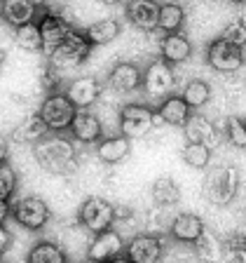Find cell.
Segmentation results:
<instances>
[{
	"mask_svg": "<svg viewBox=\"0 0 246 263\" xmlns=\"http://www.w3.org/2000/svg\"><path fill=\"white\" fill-rule=\"evenodd\" d=\"M33 155L40 170L47 174H73L77 167V151L71 139L59 134H45L40 141L33 143Z\"/></svg>",
	"mask_w": 246,
	"mask_h": 263,
	"instance_id": "1",
	"label": "cell"
},
{
	"mask_svg": "<svg viewBox=\"0 0 246 263\" xmlns=\"http://www.w3.org/2000/svg\"><path fill=\"white\" fill-rule=\"evenodd\" d=\"M237 191H239V172L230 164H216L207 172L204 179V195L211 204L216 207H225L235 200Z\"/></svg>",
	"mask_w": 246,
	"mask_h": 263,
	"instance_id": "2",
	"label": "cell"
},
{
	"mask_svg": "<svg viewBox=\"0 0 246 263\" xmlns=\"http://www.w3.org/2000/svg\"><path fill=\"white\" fill-rule=\"evenodd\" d=\"M92 47L94 45L89 43L87 35L82 31H75V28H73V31L49 52V59H52L54 66H59V68H75V66L87 61Z\"/></svg>",
	"mask_w": 246,
	"mask_h": 263,
	"instance_id": "3",
	"label": "cell"
},
{
	"mask_svg": "<svg viewBox=\"0 0 246 263\" xmlns=\"http://www.w3.org/2000/svg\"><path fill=\"white\" fill-rule=\"evenodd\" d=\"M75 106L64 92H54L49 94L40 104L38 115L43 118V122L47 125L49 132H66L73 122V115H75Z\"/></svg>",
	"mask_w": 246,
	"mask_h": 263,
	"instance_id": "4",
	"label": "cell"
},
{
	"mask_svg": "<svg viewBox=\"0 0 246 263\" xmlns=\"http://www.w3.org/2000/svg\"><path fill=\"white\" fill-rule=\"evenodd\" d=\"M174 85H176V73L169 61L164 59L150 61V66L141 73V87L150 99H164L167 94H171Z\"/></svg>",
	"mask_w": 246,
	"mask_h": 263,
	"instance_id": "5",
	"label": "cell"
},
{
	"mask_svg": "<svg viewBox=\"0 0 246 263\" xmlns=\"http://www.w3.org/2000/svg\"><path fill=\"white\" fill-rule=\"evenodd\" d=\"M207 61L218 73H237L244 66V47L225 38H216L207 49Z\"/></svg>",
	"mask_w": 246,
	"mask_h": 263,
	"instance_id": "6",
	"label": "cell"
},
{
	"mask_svg": "<svg viewBox=\"0 0 246 263\" xmlns=\"http://www.w3.org/2000/svg\"><path fill=\"white\" fill-rule=\"evenodd\" d=\"M122 252H125V237L120 230H115L113 226L101 233H94V240L87 247V261L94 263H106V261H120Z\"/></svg>",
	"mask_w": 246,
	"mask_h": 263,
	"instance_id": "7",
	"label": "cell"
},
{
	"mask_svg": "<svg viewBox=\"0 0 246 263\" xmlns=\"http://www.w3.org/2000/svg\"><path fill=\"white\" fill-rule=\"evenodd\" d=\"M12 216L22 228L26 230H43L52 219L47 202L40 197H22L19 202L12 204Z\"/></svg>",
	"mask_w": 246,
	"mask_h": 263,
	"instance_id": "8",
	"label": "cell"
},
{
	"mask_svg": "<svg viewBox=\"0 0 246 263\" xmlns=\"http://www.w3.org/2000/svg\"><path fill=\"white\" fill-rule=\"evenodd\" d=\"M115 223V207L104 197H87L80 207V226L89 233H101Z\"/></svg>",
	"mask_w": 246,
	"mask_h": 263,
	"instance_id": "9",
	"label": "cell"
},
{
	"mask_svg": "<svg viewBox=\"0 0 246 263\" xmlns=\"http://www.w3.org/2000/svg\"><path fill=\"white\" fill-rule=\"evenodd\" d=\"M153 113L143 104H127L120 110V134L127 139H141L153 129Z\"/></svg>",
	"mask_w": 246,
	"mask_h": 263,
	"instance_id": "10",
	"label": "cell"
},
{
	"mask_svg": "<svg viewBox=\"0 0 246 263\" xmlns=\"http://www.w3.org/2000/svg\"><path fill=\"white\" fill-rule=\"evenodd\" d=\"M164 254V245L157 235H134L125 245L122 258L129 263H157Z\"/></svg>",
	"mask_w": 246,
	"mask_h": 263,
	"instance_id": "11",
	"label": "cell"
},
{
	"mask_svg": "<svg viewBox=\"0 0 246 263\" xmlns=\"http://www.w3.org/2000/svg\"><path fill=\"white\" fill-rule=\"evenodd\" d=\"M40 38H43V52H52L61 40L73 31V24L66 19L64 14H54V12H45L38 19Z\"/></svg>",
	"mask_w": 246,
	"mask_h": 263,
	"instance_id": "12",
	"label": "cell"
},
{
	"mask_svg": "<svg viewBox=\"0 0 246 263\" xmlns=\"http://www.w3.org/2000/svg\"><path fill=\"white\" fill-rule=\"evenodd\" d=\"M64 94L71 99L75 108H92L101 97V82L92 76H80L66 85Z\"/></svg>",
	"mask_w": 246,
	"mask_h": 263,
	"instance_id": "13",
	"label": "cell"
},
{
	"mask_svg": "<svg viewBox=\"0 0 246 263\" xmlns=\"http://www.w3.org/2000/svg\"><path fill=\"white\" fill-rule=\"evenodd\" d=\"M68 129H71L73 139L80 141V143H96L98 139L104 137L101 118H98L96 113H92L89 108H77Z\"/></svg>",
	"mask_w": 246,
	"mask_h": 263,
	"instance_id": "14",
	"label": "cell"
},
{
	"mask_svg": "<svg viewBox=\"0 0 246 263\" xmlns=\"http://www.w3.org/2000/svg\"><path fill=\"white\" fill-rule=\"evenodd\" d=\"M169 235L180 245H197L204 237V221L197 214H176L169 223Z\"/></svg>",
	"mask_w": 246,
	"mask_h": 263,
	"instance_id": "15",
	"label": "cell"
},
{
	"mask_svg": "<svg viewBox=\"0 0 246 263\" xmlns=\"http://www.w3.org/2000/svg\"><path fill=\"white\" fill-rule=\"evenodd\" d=\"M108 87L117 94H131L141 87V68L134 61H117L108 73Z\"/></svg>",
	"mask_w": 246,
	"mask_h": 263,
	"instance_id": "16",
	"label": "cell"
},
{
	"mask_svg": "<svg viewBox=\"0 0 246 263\" xmlns=\"http://www.w3.org/2000/svg\"><path fill=\"white\" fill-rule=\"evenodd\" d=\"M183 134H186L188 141L192 143H207L209 148L218 146V129L209 120L207 115H188V120L183 122Z\"/></svg>",
	"mask_w": 246,
	"mask_h": 263,
	"instance_id": "17",
	"label": "cell"
},
{
	"mask_svg": "<svg viewBox=\"0 0 246 263\" xmlns=\"http://www.w3.org/2000/svg\"><path fill=\"white\" fill-rule=\"evenodd\" d=\"M157 12H159L157 0H129L127 3V19L146 33L157 28Z\"/></svg>",
	"mask_w": 246,
	"mask_h": 263,
	"instance_id": "18",
	"label": "cell"
},
{
	"mask_svg": "<svg viewBox=\"0 0 246 263\" xmlns=\"http://www.w3.org/2000/svg\"><path fill=\"white\" fill-rule=\"evenodd\" d=\"M159 54H162L164 61H169L171 66L183 64V61H188L192 57V43L180 31L167 33L162 38V45H159Z\"/></svg>",
	"mask_w": 246,
	"mask_h": 263,
	"instance_id": "19",
	"label": "cell"
},
{
	"mask_svg": "<svg viewBox=\"0 0 246 263\" xmlns=\"http://www.w3.org/2000/svg\"><path fill=\"white\" fill-rule=\"evenodd\" d=\"M96 155L101 162L106 164H117L131 153V139H127L125 134H115V137L98 139Z\"/></svg>",
	"mask_w": 246,
	"mask_h": 263,
	"instance_id": "20",
	"label": "cell"
},
{
	"mask_svg": "<svg viewBox=\"0 0 246 263\" xmlns=\"http://www.w3.org/2000/svg\"><path fill=\"white\" fill-rule=\"evenodd\" d=\"M155 113L162 118L164 125L180 127L188 120V115H190V106L183 101L180 94H167L164 99H159V108Z\"/></svg>",
	"mask_w": 246,
	"mask_h": 263,
	"instance_id": "21",
	"label": "cell"
},
{
	"mask_svg": "<svg viewBox=\"0 0 246 263\" xmlns=\"http://www.w3.org/2000/svg\"><path fill=\"white\" fill-rule=\"evenodd\" d=\"M38 14V7L31 0H0V16L10 26H22L26 22H33Z\"/></svg>",
	"mask_w": 246,
	"mask_h": 263,
	"instance_id": "22",
	"label": "cell"
},
{
	"mask_svg": "<svg viewBox=\"0 0 246 263\" xmlns=\"http://www.w3.org/2000/svg\"><path fill=\"white\" fill-rule=\"evenodd\" d=\"M47 132H49L47 125H45L43 118L35 113V115H28V118H24V120L19 122L14 129H12V141L26 146V143L40 141V139H43Z\"/></svg>",
	"mask_w": 246,
	"mask_h": 263,
	"instance_id": "23",
	"label": "cell"
},
{
	"mask_svg": "<svg viewBox=\"0 0 246 263\" xmlns=\"http://www.w3.org/2000/svg\"><path fill=\"white\" fill-rule=\"evenodd\" d=\"M186 24V10L180 3H162L157 12V28L164 33H176Z\"/></svg>",
	"mask_w": 246,
	"mask_h": 263,
	"instance_id": "24",
	"label": "cell"
},
{
	"mask_svg": "<svg viewBox=\"0 0 246 263\" xmlns=\"http://www.w3.org/2000/svg\"><path fill=\"white\" fill-rule=\"evenodd\" d=\"M120 31L122 28H120V24H117V19H98L92 26H87L85 35L89 38L92 45H108V43H113V40H117Z\"/></svg>",
	"mask_w": 246,
	"mask_h": 263,
	"instance_id": "25",
	"label": "cell"
},
{
	"mask_svg": "<svg viewBox=\"0 0 246 263\" xmlns=\"http://www.w3.org/2000/svg\"><path fill=\"white\" fill-rule=\"evenodd\" d=\"M180 97H183V101H186L188 106H190V110H199L204 108V106L211 101L213 92H211V85H209L207 80H190L186 85V89L180 92Z\"/></svg>",
	"mask_w": 246,
	"mask_h": 263,
	"instance_id": "26",
	"label": "cell"
},
{
	"mask_svg": "<svg viewBox=\"0 0 246 263\" xmlns=\"http://www.w3.org/2000/svg\"><path fill=\"white\" fill-rule=\"evenodd\" d=\"M150 195H153L157 207H174V204L180 200V188L174 183V179L159 176V179L153 183V188H150Z\"/></svg>",
	"mask_w": 246,
	"mask_h": 263,
	"instance_id": "27",
	"label": "cell"
},
{
	"mask_svg": "<svg viewBox=\"0 0 246 263\" xmlns=\"http://www.w3.org/2000/svg\"><path fill=\"white\" fill-rule=\"evenodd\" d=\"M14 43L26 52H43V38H40L38 22H26L22 26H14Z\"/></svg>",
	"mask_w": 246,
	"mask_h": 263,
	"instance_id": "28",
	"label": "cell"
},
{
	"mask_svg": "<svg viewBox=\"0 0 246 263\" xmlns=\"http://www.w3.org/2000/svg\"><path fill=\"white\" fill-rule=\"evenodd\" d=\"M28 261L31 263H66V252L56 242L43 240L28 252Z\"/></svg>",
	"mask_w": 246,
	"mask_h": 263,
	"instance_id": "29",
	"label": "cell"
},
{
	"mask_svg": "<svg viewBox=\"0 0 246 263\" xmlns=\"http://www.w3.org/2000/svg\"><path fill=\"white\" fill-rule=\"evenodd\" d=\"M180 155H183L186 164H188V167H192V170H207L209 162H211V148H209L207 143H192V141H188Z\"/></svg>",
	"mask_w": 246,
	"mask_h": 263,
	"instance_id": "30",
	"label": "cell"
},
{
	"mask_svg": "<svg viewBox=\"0 0 246 263\" xmlns=\"http://www.w3.org/2000/svg\"><path fill=\"white\" fill-rule=\"evenodd\" d=\"M16 191V172L10 162H0V200H10Z\"/></svg>",
	"mask_w": 246,
	"mask_h": 263,
	"instance_id": "31",
	"label": "cell"
},
{
	"mask_svg": "<svg viewBox=\"0 0 246 263\" xmlns=\"http://www.w3.org/2000/svg\"><path fill=\"white\" fill-rule=\"evenodd\" d=\"M225 134H228V141L237 148H246V129H244V120L239 115H230L228 125H225Z\"/></svg>",
	"mask_w": 246,
	"mask_h": 263,
	"instance_id": "32",
	"label": "cell"
},
{
	"mask_svg": "<svg viewBox=\"0 0 246 263\" xmlns=\"http://www.w3.org/2000/svg\"><path fill=\"white\" fill-rule=\"evenodd\" d=\"M220 38L230 40V43L239 45V47H244L246 43V26H244V19H239V22H232L225 26V31L220 33Z\"/></svg>",
	"mask_w": 246,
	"mask_h": 263,
	"instance_id": "33",
	"label": "cell"
},
{
	"mask_svg": "<svg viewBox=\"0 0 246 263\" xmlns=\"http://www.w3.org/2000/svg\"><path fill=\"white\" fill-rule=\"evenodd\" d=\"M12 242H14V237H12V233L5 228V223H3V226H0V256L10 252Z\"/></svg>",
	"mask_w": 246,
	"mask_h": 263,
	"instance_id": "34",
	"label": "cell"
},
{
	"mask_svg": "<svg viewBox=\"0 0 246 263\" xmlns=\"http://www.w3.org/2000/svg\"><path fill=\"white\" fill-rule=\"evenodd\" d=\"M12 216V207H10V200H0V226L5 223L7 219Z\"/></svg>",
	"mask_w": 246,
	"mask_h": 263,
	"instance_id": "35",
	"label": "cell"
},
{
	"mask_svg": "<svg viewBox=\"0 0 246 263\" xmlns=\"http://www.w3.org/2000/svg\"><path fill=\"white\" fill-rule=\"evenodd\" d=\"M7 155H10V141L0 134V162H5Z\"/></svg>",
	"mask_w": 246,
	"mask_h": 263,
	"instance_id": "36",
	"label": "cell"
},
{
	"mask_svg": "<svg viewBox=\"0 0 246 263\" xmlns=\"http://www.w3.org/2000/svg\"><path fill=\"white\" fill-rule=\"evenodd\" d=\"M98 3H104V5H120L122 0H98Z\"/></svg>",
	"mask_w": 246,
	"mask_h": 263,
	"instance_id": "37",
	"label": "cell"
},
{
	"mask_svg": "<svg viewBox=\"0 0 246 263\" xmlns=\"http://www.w3.org/2000/svg\"><path fill=\"white\" fill-rule=\"evenodd\" d=\"M31 3H33V5H35V7H40V5H47V0H31Z\"/></svg>",
	"mask_w": 246,
	"mask_h": 263,
	"instance_id": "38",
	"label": "cell"
},
{
	"mask_svg": "<svg viewBox=\"0 0 246 263\" xmlns=\"http://www.w3.org/2000/svg\"><path fill=\"white\" fill-rule=\"evenodd\" d=\"M230 3H237V5H244V0H230Z\"/></svg>",
	"mask_w": 246,
	"mask_h": 263,
	"instance_id": "39",
	"label": "cell"
},
{
	"mask_svg": "<svg viewBox=\"0 0 246 263\" xmlns=\"http://www.w3.org/2000/svg\"><path fill=\"white\" fill-rule=\"evenodd\" d=\"M0 76H3V54H0Z\"/></svg>",
	"mask_w": 246,
	"mask_h": 263,
	"instance_id": "40",
	"label": "cell"
}]
</instances>
